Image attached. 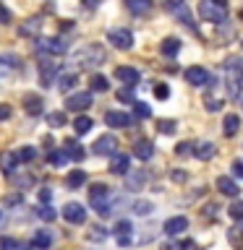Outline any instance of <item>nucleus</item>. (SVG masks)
Here are the masks:
<instances>
[{"instance_id": "obj_49", "label": "nucleus", "mask_w": 243, "mask_h": 250, "mask_svg": "<svg viewBox=\"0 0 243 250\" xmlns=\"http://www.w3.org/2000/svg\"><path fill=\"white\" fill-rule=\"evenodd\" d=\"M162 250H183V245H180V242H172V240H168L162 245Z\"/></svg>"}, {"instance_id": "obj_36", "label": "nucleus", "mask_w": 243, "mask_h": 250, "mask_svg": "<svg viewBox=\"0 0 243 250\" xmlns=\"http://www.w3.org/2000/svg\"><path fill=\"white\" fill-rule=\"evenodd\" d=\"M34 156H37V148L34 146H24L21 151L16 154V159H19V162H31Z\"/></svg>"}, {"instance_id": "obj_22", "label": "nucleus", "mask_w": 243, "mask_h": 250, "mask_svg": "<svg viewBox=\"0 0 243 250\" xmlns=\"http://www.w3.org/2000/svg\"><path fill=\"white\" fill-rule=\"evenodd\" d=\"M50 245H52L50 232H45V229L34 232V237H31V248H34V250H50Z\"/></svg>"}, {"instance_id": "obj_41", "label": "nucleus", "mask_w": 243, "mask_h": 250, "mask_svg": "<svg viewBox=\"0 0 243 250\" xmlns=\"http://www.w3.org/2000/svg\"><path fill=\"white\" fill-rule=\"evenodd\" d=\"M19 248V240L13 237H0V250H16Z\"/></svg>"}, {"instance_id": "obj_39", "label": "nucleus", "mask_w": 243, "mask_h": 250, "mask_svg": "<svg viewBox=\"0 0 243 250\" xmlns=\"http://www.w3.org/2000/svg\"><path fill=\"white\" fill-rule=\"evenodd\" d=\"M165 8H168L170 13H178L180 8H186V0H165Z\"/></svg>"}, {"instance_id": "obj_17", "label": "nucleus", "mask_w": 243, "mask_h": 250, "mask_svg": "<svg viewBox=\"0 0 243 250\" xmlns=\"http://www.w3.org/2000/svg\"><path fill=\"white\" fill-rule=\"evenodd\" d=\"M217 190L222 193V195H230V198H235L241 188L235 185V180H230L227 175H222V177H217Z\"/></svg>"}, {"instance_id": "obj_26", "label": "nucleus", "mask_w": 243, "mask_h": 250, "mask_svg": "<svg viewBox=\"0 0 243 250\" xmlns=\"http://www.w3.org/2000/svg\"><path fill=\"white\" fill-rule=\"evenodd\" d=\"M42 107H45V102L39 94H29L26 97V112L29 115H42Z\"/></svg>"}, {"instance_id": "obj_54", "label": "nucleus", "mask_w": 243, "mask_h": 250, "mask_svg": "<svg viewBox=\"0 0 243 250\" xmlns=\"http://www.w3.org/2000/svg\"><path fill=\"white\" fill-rule=\"evenodd\" d=\"M16 250H34V248H31V245H24V242H19V248H16Z\"/></svg>"}, {"instance_id": "obj_13", "label": "nucleus", "mask_w": 243, "mask_h": 250, "mask_svg": "<svg viewBox=\"0 0 243 250\" xmlns=\"http://www.w3.org/2000/svg\"><path fill=\"white\" fill-rule=\"evenodd\" d=\"M42 16H31V19H26L19 26V37H37L39 34V29H42Z\"/></svg>"}, {"instance_id": "obj_31", "label": "nucleus", "mask_w": 243, "mask_h": 250, "mask_svg": "<svg viewBox=\"0 0 243 250\" xmlns=\"http://www.w3.org/2000/svg\"><path fill=\"white\" fill-rule=\"evenodd\" d=\"M92 117H86V115H78L76 120H73V130L78 133V136H84V133H89L92 130Z\"/></svg>"}, {"instance_id": "obj_21", "label": "nucleus", "mask_w": 243, "mask_h": 250, "mask_svg": "<svg viewBox=\"0 0 243 250\" xmlns=\"http://www.w3.org/2000/svg\"><path fill=\"white\" fill-rule=\"evenodd\" d=\"M86 183V172L84 169H71L68 177H66V185L71 188V190H78V188H84Z\"/></svg>"}, {"instance_id": "obj_2", "label": "nucleus", "mask_w": 243, "mask_h": 250, "mask_svg": "<svg viewBox=\"0 0 243 250\" xmlns=\"http://www.w3.org/2000/svg\"><path fill=\"white\" fill-rule=\"evenodd\" d=\"M199 16L204 21H212V23H225L227 21L225 0H201L199 3Z\"/></svg>"}, {"instance_id": "obj_14", "label": "nucleus", "mask_w": 243, "mask_h": 250, "mask_svg": "<svg viewBox=\"0 0 243 250\" xmlns=\"http://www.w3.org/2000/svg\"><path fill=\"white\" fill-rule=\"evenodd\" d=\"M115 76L121 78V81L128 86V89H133L139 81H141V76H139V70L136 68H128V65H121V68H115Z\"/></svg>"}, {"instance_id": "obj_24", "label": "nucleus", "mask_w": 243, "mask_h": 250, "mask_svg": "<svg viewBox=\"0 0 243 250\" xmlns=\"http://www.w3.org/2000/svg\"><path fill=\"white\" fill-rule=\"evenodd\" d=\"M63 151H66V156H68V159H73V162H81V159H84V148L78 146L73 138H71V141H66V146H63Z\"/></svg>"}, {"instance_id": "obj_3", "label": "nucleus", "mask_w": 243, "mask_h": 250, "mask_svg": "<svg viewBox=\"0 0 243 250\" xmlns=\"http://www.w3.org/2000/svg\"><path fill=\"white\" fill-rule=\"evenodd\" d=\"M107 198H110V188L107 185H102V183H94L92 188H89V203L94 206V211H97L99 216H107L110 211V203H107Z\"/></svg>"}, {"instance_id": "obj_46", "label": "nucleus", "mask_w": 243, "mask_h": 250, "mask_svg": "<svg viewBox=\"0 0 243 250\" xmlns=\"http://www.w3.org/2000/svg\"><path fill=\"white\" fill-rule=\"evenodd\" d=\"M209 109V112H217V109H222V99H207V104H204Z\"/></svg>"}, {"instance_id": "obj_8", "label": "nucleus", "mask_w": 243, "mask_h": 250, "mask_svg": "<svg viewBox=\"0 0 243 250\" xmlns=\"http://www.w3.org/2000/svg\"><path fill=\"white\" fill-rule=\"evenodd\" d=\"M186 81L191 83V86H207L209 81H212V76H209V70L207 68H201V65H191L186 70Z\"/></svg>"}, {"instance_id": "obj_27", "label": "nucleus", "mask_w": 243, "mask_h": 250, "mask_svg": "<svg viewBox=\"0 0 243 250\" xmlns=\"http://www.w3.org/2000/svg\"><path fill=\"white\" fill-rule=\"evenodd\" d=\"M125 8H128L131 13L141 16V13H146L149 8H152V0H125Z\"/></svg>"}, {"instance_id": "obj_43", "label": "nucleus", "mask_w": 243, "mask_h": 250, "mask_svg": "<svg viewBox=\"0 0 243 250\" xmlns=\"http://www.w3.org/2000/svg\"><path fill=\"white\" fill-rule=\"evenodd\" d=\"M175 154H178V156L194 154V144H186V141H183V144H178V146H175Z\"/></svg>"}, {"instance_id": "obj_55", "label": "nucleus", "mask_w": 243, "mask_h": 250, "mask_svg": "<svg viewBox=\"0 0 243 250\" xmlns=\"http://www.w3.org/2000/svg\"><path fill=\"white\" fill-rule=\"evenodd\" d=\"M241 78H243V65H241Z\"/></svg>"}, {"instance_id": "obj_1", "label": "nucleus", "mask_w": 243, "mask_h": 250, "mask_svg": "<svg viewBox=\"0 0 243 250\" xmlns=\"http://www.w3.org/2000/svg\"><path fill=\"white\" fill-rule=\"evenodd\" d=\"M105 60H107V52H105V47L97 44V42L84 44V47H78V50L73 52V62L78 68H97Z\"/></svg>"}, {"instance_id": "obj_40", "label": "nucleus", "mask_w": 243, "mask_h": 250, "mask_svg": "<svg viewBox=\"0 0 243 250\" xmlns=\"http://www.w3.org/2000/svg\"><path fill=\"white\" fill-rule=\"evenodd\" d=\"M227 240H230L233 245L238 248V245H241V240H243V232H241V227H235V229H230V232H227Z\"/></svg>"}, {"instance_id": "obj_11", "label": "nucleus", "mask_w": 243, "mask_h": 250, "mask_svg": "<svg viewBox=\"0 0 243 250\" xmlns=\"http://www.w3.org/2000/svg\"><path fill=\"white\" fill-rule=\"evenodd\" d=\"M105 123L110 128H131L133 117L125 115V112H118V109H110V112H105Z\"/></svg>"}, {"instance_id": "obj_19", "label": "nucleus", "mask_w": 243, "mask_h": 250, "mask_svg": "<svg viewBox=\"0 0 243 250\" xmlns=\"http://www.w3.org/2000/svg\"><path fill=\"white\" fill-rule=\"evenodd\" d=\"M160 52L165 55V58H175V55L180 52V39H175V37H168V39H162V44H160Z\"/></svg>"}, {"instance_id": "obj_28", "label": "nucleus", "mask_w": 243, "mask_h": 250, "mask_svg": "<svg viewBox=\"0 0 243 250\" xmlns=\"http://www.w3.org/2000/svg\"><path fill=\"white\" fill-rule=\"evenodd\" d=\"M89 89L92 91H107L110 89V81H107V76H102V73H94L89 78Z\"/></svg>"}, {"instance_id": "obj_5", "label": "nucleus", "mask_w": 243, "mask_h": 250, "mask_svg": "<svg viewBox=\"0 0 243 250\" xmlns=\"http://www.w3.org/2000/svg\"><path fill=\"white\" fill-rule=\"evenodd\" d=\"M107 42L118 47V50H131L133 47V34L128 29H110L107 31Z\"/></svg>"}, {"instance_id": "obj_16", "label": "nucleus", "mask_w": 243, "mask_h": 250, "mask_svg": "<svg viewBox=\"0 0 243 250\" xmlns=\"http://www.w3.org/2000/svg\"><path fill=\"white\" fill-rule=\"evenodd\" d=\"M194 156H199L201 162H209L212 156H215V144H212V141H199V144H194Z\"/></svg>"}, {"instance_id": "obj_30", "label": "nucleus", "mask_w": 243, "mask_h": 250, "mask_svg": "<svg viewBox=\"0 0 243 250\" xmlns=\"http://www.w3.org/2000/svg\"><path fill=\"white\" fill-rule=\"evenodd\" d=\"M76 81H78V76L73 73V70H71V73H63L60 78H58V89L60 91H71L76 86Z\"/></svg>"}, {"instance_id": "obj_25", "label": "nucleus", "mask_w": 243, "mask_h": 250, "mask_svg": "<svg viewBox=\"0 0 243 250\" xmlns=\"http://www.w3.org/2000/svg\"><path fill=\"white\" fill-rule=\"evenodd\" d=\"M238 128H241V117L233 115V112L225 115V123H222V133H225V136H235Z\"/></svg>"}, {"instance_id": "obj_32", "label": "nucleus", "mask_w": 243, "mask_h": 250, "mask_svg": "<svg viewBox=\"0 0 243 250\" xmlns=\"http://www.w3.org/2000/svg\"><path fill=\"white\" fill-rule=\"evenodd\" d=\"M133 117H139V120H146V117H152V107L144 104V102H133Z\"/></svg>"}, {"instance_id": "obj_51", "label": "nucleus", "mask_w": 243, "mask_h": 250, "mask_svg": "<svg viewBox=\"0 0 243 250\" xmlns=\"http://www.w3.org/2000/svg\"><path fill=\"white\" fill-rule=\"evenodd\" d=\"M11 117V107L8 104H0V120H8Z\"/></svg>"}, {"instance_id": "obj_35", "label": "nucleus", "mask_w": 243, "mask_h": 250, "mask_svg": "<svg viewBox=\"0 0 243 250\" xmlns=\"http://www.w3.org/2000/svg\"><path fill=\"white\" fill-rule=\"evenodd\" d=\"M227 214H230V219H238V222H243V201H233L230 208H227Z\"/></svg>"}, {"instance_id": "obj_45", "label": "nucleus", "mask_w": 243, "mask_h": 250, "mask_svg": "<svg viewBox=\"0 0 243 250\" xmlns=\"http://www.w3.org/2000/svg\"><path fill=\"white\" fill-rule=\"evenodd\" d=\"M160 133H168V136L175 133V123L172 120H160Z\"/></svg>"}, {"instance_id": "obj_37", "label": "nucleus", "mask_w": 243, "mask_h": 250, "mask_svg": "<svg viewBox=\"0 0 243 250\" xmlns=\"http://www.w3.org/2000/svg\"><path fill=\"white\" fill-rule=\"evenodd\" d=\"M37 216H39V219H45V222H52V219L58 216V211L50 208V206L45 203V206H39V208H37Z\"/></svg>"}, {"instance_id": "obj_34", "label": "nucleus", "mask_w": 243, "mask_h": 250, "mask_svg": "<svg viewBox=\"0 0 243 250\" xmlns=\"http://www.w3.org/2000/svg\"><path fill=\"white\" fill-rule=\"evenodd\" d=\"M50 164L52 167H63V164H68V156H66V151H50Z\"/></svg>"}, {"instance_id": "obj_42", "label": "nucleus", "mask_w": 243, "mask_h": 250, "mask_svg": "<svg viewBox=\"0 0 243 250\" xmlns=\"http://www.w3.org/2000/svg\"><path fill=\"white\" fill-rule=\"evenodd\" d=\"M118 99H121V102H131V104L136 102V99H133V89H128V86H123V89L118 91Z\"/></svg>"}, {"instance_id": "obj_18", "label": "nucleus", "mask_w": 243, "mask_h": 250, "mask_svg": "<svg viewBox=\"0 0 243 250\" xmlns=\"http://www.w3.org/2000/svg\"><path fill=\"white\" fill-rule=\"evenodd\" d=\"M183 229H188V219L186 216H172L165 222V232L168 234H180Z\"/></svg>"}, {"instance_id": "obj_15", "label": "nucleus", "mask_w": 243, "mask_h": 250, "mask_svg": "<svg viewBox=\"0 0 243 250\" xmlns=\"http://www.w3.org/2000/svg\"><path fill=\"white\" fill-rule=\"evenodd\" d=\"M133 154H136V159L149 162L152 154H154V144L152 141H136V144H133Z\"/></svg>"}, {"instance_id": "obj_50", "label": "nucleus", "mask_w": 243, "mask_h": 250, "mask_svg": "<svg viewBox=\"0 0 243 250\" xmlns=\"http://www.w3.org/2000/svg\"><path fill=\"white\" fill-rule=\"evenodd\" d=\"M233 172H235L238 177H243V159H235V162H233Z\"/></svg>"}, {"instance_id": "obj_29", "label": "nucleus", "mask_w": 243, "mask_h": 250, "mask_svg": "<svg viewBox=\"0 0 243 250\" xmlns=\"http://www.w3.org/2000/svg\"><path fill=\"white\" fill-rule=\"evenodd\" d=\"M52 78H55V65H52V62L39 65V81H42V86H50Z\"/></svg>"}, {"instance_id": "obj_47", "label": "nucleus", "mask_w": 243, "mask_h": 250, "mask_svg": "<svg viewBox=\"0 0 243 250\" xmlns=\"http://www.w3.org/2000/svg\"><path fill=\"white\" fill-rule=\"evenodd\" d=\"M0 23H11V11L0 3Z\"/></svg>"}, {"instance_id": "obj_52", "label": "nucleus", "mask_w": 243, "mask_h": 250, "mask_svg": "<svg viewBox=\"0 0 243 250\" xmlns=\"http://www.w3.org/2000/svg\"><path fill=\"white\" fill-rule=\"evenodd\" d=\"M24 201V195H11V198H5L8 206H16V203H21Z\"/></svg>"}, {"instance_id": "obj_44", "label": "nucleus", "mask_w": 243, "mask_h": 250, "mask_svg": "<svg viewBox=\"0 0 243 250\" xmlns=\"http://www.w3.org/2000/svg\"><path fill=\"white\" fill-rule=\"evenodd\" d=\"M133 211H136V214H141V216H144V214H149V211H152V203H146V201H139L136 206H133Z\"/></svg>"}, {"instance_id": "obj_38", "label": "nucleus", "mask_w": 243, "mask_h": 250, "mask_svg": "<svg viewBox=\"0 0 243 250\" xmlns=\"http://www.w3.org/2000/svg\"><path fill=\"white\" fill-rule=\"evenodd\" d=\"M154 97H157V99H168V97H170V86H168V83H157V86H154Z\"/></svg>"}, {"instance_id": "obj_7", "label": "nucleus", "mask_w": 243, "mask_h": 250, "mask_svg": "<svg viewBox=\"0 0 243 250\" xmlns=\"http://www.w3.org/2000/svg\"><path fill=\"white\" fill-rule=\"evenodd\" d=\"M37 50L39 52H45V55H63L68 50L66 42L58 37H45V39H37Z\"/></svg>"}, {"instance_id": "obj_9", "label": "nucleus", "mask_w": 243, "mask_h": 250, "mask_svg": "<svg viewBox=\"0 0 243 250\" xmlns=\"http://www.w3.org/2000/svg\"><path fill=\"white\" fill-rule=\"evenodd\" d=\"M63 219L71 224H84L86 222V208L81 203H66V206H63Z\"/></svg>"}, {"instance_id": "obj_6", "label": "nucleus", "mask_w": 243, "mask_h": 250, "mask_svg": "<svg viewBox=\"0 0 243 250\" xmlns=\"http://www.w3.org/2000/svg\"><path fill=\"white\" fill-rule=\"evenodd\" d=\"M89 107H92V91H76L66 99V109H71V112H84Z\"/></svg>"}, {"instance_id": "obj_53", "label": "nucleus", "mask_w": 243, "mask_h": 250, "mask_svg": "<svg viewBox=\"0 0 243 250\" xmlns=\"http://www.w3.org/2000/svg\"><path fill=\"white\" fill-rule=\"evenodd\" d=\"M99 3H102V0H84V5H86V8H97Z\"/></svg>"}, {"instance_id": "obj_20", "label": "nucleus", "mask_w": 243, "mask_h": 250, "mask_svg": "<svg viewBox=\"0 0 243 250\" xmlns=\"http://www.w3.org/2000/svg\"><path fill=\"white\" fill-rule=\"evenodd\" d=\"M16 167H19V159H16L13 151H3V154H0V169H3L5 175H13Z\"/></svg>"}, {"instance_id": "obj_23", "label": "nucleus", "mask_w": 243, "mask_h": 250, "mask_svg": "<svg viewBox=\"0 0 243 250\" xmlns=\"http://www.w3.org/2000/svg\"><path fill=\"white\" fill-rule=\"evenodd\" d=\"M16 68H19V60H16L13 55H3V58H0V78L11 76Z\"/></svg>"}, {"instance_id": "obj_56", "label": "nucleus", "mask_w": 243, "mask_h": 250, "mask_svg": "<svg viewBox=\"0 0 243 250\" xmlns=\"http://www.w3.org/2000/svg\"><path fill=\"white\" fill-rule=\"evenodd\" d=\"M0 219H3V214H0Z\"/></svg>"}, {"instance_id": "obj_10", "label": "nucleus", "mask_w": 243, "mask_h": 250, "mask_svg": "<svg viewBox=\"0 0 243 250\" xmlns=\"http://www.w3.org/2000/svg\"><path fill=\"white\" fill-rule=\"evenodd\" d=\"M110 172H113V175H128V172H131V159H128V154L118 151V154L110 156Z\"/></svg>"}, {"instance_id": "obj_33", "label": "nucleus", "mask_w": 243, "mask_h": 250, "mask_svg": "<svg viewBox=\"0 0 243 250\" xmlns=\"http://www.w3.org/2000/svg\"><path fill=\"white\" fill-rule=\"evenodd\" d=\"M47 123H50L52 128H63V125L68 123V117H66V112L60 109V112H50V115H47Z\"/></svg>"}, {"instance_id": "obj_12", "label": "nucleus", "mask_w": 243, "mask_h": 250, "mask_svg": "<svg viewBox=\"0 0 243 250\" xmlns=\"http://www.w3.org/2000/svg\"><path fill=\"white\" fill-rule=\"evenodd\" d=\"M115 240H118V245H121V248H125V245H128V242H131V232H133V224L128 222V219H121V222H118L115 224Z\"/></svg>"}, {"instance_id": "obj_4", "label": "nucleus", "mask_w": 243, "mask_h": 250, "mask_svg": "<svg viewBox=\"0 0 243 250\" xmlns=\"http://www.w3.org/2000/svg\"><path fill=\"white\" fill-rule=\"evenodd\" d=\"M92 151L97 154V156H113V154H118V138L113 136V133H107V136H99L97 141L92 144Z\"/></svg>"}, {"instance_id": "obj_48", "label": "nucleus", "mask_w": 243, "mask_h": 250, "mask_svg": "<svg viewBox=\"0 0 243 250\" xmlns=\"http://www.w3.org/2000/svg\"><path fill=\"white\" fill-rule=\"evenodd\" d=\"M50 198H52V193L47 190V188H42V190H39V206H42V203H50Z\"/></svg>"}]
</instances>
